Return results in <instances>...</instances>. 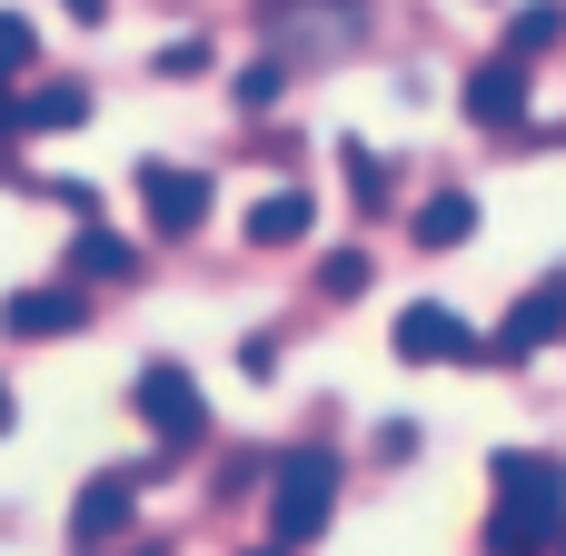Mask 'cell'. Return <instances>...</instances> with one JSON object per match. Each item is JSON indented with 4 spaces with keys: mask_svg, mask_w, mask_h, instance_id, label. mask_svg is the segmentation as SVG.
<instances>
[{
    "mask_svg": "<svg viewBox=\"0 0 566 556\" xmlns=\"http://www.w3.org/2000/svg\"><path fill=\"white\" fill-rule=\"evenodd\" d=\"M497 517H488V547L497 556H537L557 537V497H566V468L547 448H497Z\"/></svg>",
    "mask_w": 566,
    "mask_h": 556,
    "instance_id": "obj_1",
    "label": "cell"
},
{
    "mask_svg": "<svg viewBox=\"0 0 566 556\" xmlns=\"http://www.w3.org/2000/svg\"><path fill=\"white\" fill-rule=\"evenodd\" d=\"M328 507H338V458L328 448H289L269 468V537L279 547H308L328 527Z\"/></svg>",
    "mask_w": 566,
    "mask_h": 556,
    "instance_id": "obj_2",
    "label": "cell"
},
{
    "mask_svg": "<svg viewBox=\"0 0 566 556\" xmlns=\"http://www.w3.org/2000/svg\"><path fill=\"white\" fill-rule=\"evenodd\" d=\"M129 398H139V418H149V438H159L169 458L209 438V398H199V378H189L179 358H159V368H139V388H129Z\"/></svg>",
    "mask_w": 566,
    "mask_h": 556,
    "instance_id": "obj_3",
    "label": "cell"
},
{
    "mask_svg": "<svg viewBox=\"0 0 566 556\" xmlns=\"http://www.w3.org/2000/svg\"><path fill=\"white\" fill-rule=\"evenodd\" d=\"M139 199H149V229H159V239H189V229L209 219V179H199V169H169V159L139 169Z\"/></svg>",
    "mask_w": 566,
    "mask_h": 556,
    "instance_id": "obj_4",
    "label": "cell"
},
{
    "mask_svg": "<svg viewBox=\"0 0 566 556\" xmlns=\"http://www.w3.org/2000/svg\"><path fill=\"white\" fill-rule=\"evenodd\" d=\"M557 328H566V279H547V289H527V298L507 308V328L488 338V358H537Z\"/></svg>",
    "mask_w": 566,
    "mask_h": 556,
    "instance_id": "obj_5",
    "label": "cell"
},
{
    "mask_svg": "<svg viewBox=\"0 0 566 556\" xmlns=\"http://www.w3.org/2000/svg\"><path fill=\"white\" fill-rule=\"evenodd\" d=\"M398 358L408 368H428V358H478V338H468V318L458 308H398Z\"/></svg>",
    "mask_w": 566,
    "mask_h": 556,
    "instance_id": "obj_6",
    "label": "cell"
},
{
    "mask_svg": "<svg viewBox=\"0 0 566 556\" xmlns=\"http://www.w3.org/2000/svg\"><path fill=\"white\" fill-rule=\"evenodd\" d=\"M129 507H139V468H109V478H90V487H80L70 537H80V547H99V537H119V527H129Z\"/></svg>",
    "mask_w": 566,
    "mask_h": 556,
    "instance_id": "obj_7",
    "label": "cell"
},
{
    "mask_svg": "<svg viewBox=\"0 0 566 556\" xmlns=\"http://www.w3.org/2000/svg\"><path fill=\"white\" fill-rule=\"evenodd\" d=\"M468 119H478V129H517V119H527V60H488V70L468 80Z\"/></svg>",
    "mask_w": 566,
    "mask_h": 556,
    "instance_id": "obj_8",
    "label": "cell"
},
{
    "mask_svg": "<svg viewBox=\"0 0 566 556\" xmlns=\"http://www.w3.org/2000/svg\"><path fill=\"white\" fill-rule=\"evenodd\" d=\"M80 318H90V298H80V289H20V298L0 308V328H10V338H60V328H80Z\"/></svg>",
    "mask_w": 566,
    "mask_h": 556,
    "instance_id": "obj_9",
    "label": "cell"
},
{
    "mask_svg": "<svg viewBox=\"0 0 566 556\" xmlns=\"http://www.w3.org/2000/svg\"><path fill=\"white\" fill-rule=\"evenodd\" d=\"M308 219H318V209H308V189H269V199L249 209V249H298V239H308Z\"/></svg>",
    "mask_w": 566,
    "mask_h": 556,
    "instance_id": "obj_10",
    "label": "cell"
},
{
    "mask_svg": "<svg viewBox=\"0 0 566 556\" xmlns=\"http://www.w3.org/2000/svg\"><path fill=\"white\" fill-rule=\"evenodd\" d=\"M408 229H418V249H458V239L478 229V199H468V189H438V199H418Z\"/></svg>",
    "mask_w": 566,
    "mask_h": 556,
    "instance_id": "obj_11",
    "label": "cell"
},
{
    "mask_svg": "<svg viewBox=\"0 0 566 556\" xmlns=\"http://www.w3.org/2000/svg\"><path fill=\"white\" fill-rule=\"evenodd\" d=\"M10 119H30V129H80V119H90V90H80V80H40Z\"/></svg>",
    "mask_w": 566,
    "mask_h": 556,
    "instance_id": "obj_12",
    "label": "cell"
},
{
    "mask_svg": "<svg viewBox=\"0 0 566 556\" xmlns=\"http://www.w3.org/2000/svg\"><path fill=\"white\" fill-rule=\"evenodd\" d=\"M70 269H80V279H129V269H139V249H129L119 229H99V219H90V229L70 239Z\"/></svg>",
    "mask_w": 566,
    "mask_h": 556,
    "instance_id": "obj_13",
    "label": "cell"
},
{
    "mask_svg": "<svg viewBox=\"0 0 566 556\" xmlns=\"http://www.w3.org/2000/svg\"><path fill=\"white\" fill-rule=\"evenodd\" d=\"M557 30H566V10H557V0H527V10L507 20V60H537V50L557 40Z\"/></svg>",
    "mask_w": 566,
    "mask_h": 556,
    "instance_id": "obj_14",
    "label": "cell"
},
{
    "mask_svg": "<svg viewBox=\"0 0 566 556\" xmlns=\"http://www.w3.org/2000/svg\"><path fill=\"white\" fill-rule=\"evenodd\" d=\"M30 60H40V30H30L20 10H0V80H20Z\"/></svg>",
    "mask_w": 566,
    "mask_h": 556,
    "instance_id": "obj_15",
    "label": "cell"
},
{
    "mask_svg": "<svg viewBox=\"0 0 566 556\" xmlns=\"http://www.w3.org/2000/svg\"><path fill=\"white\" fill-rule=\"evenodd\" d=\"M279 90H289V70H279V60H259V70H239V109H269Z\"/></svg>",
    "mask_w": 566,
    "mask_h": 556,
    "instance_id": "obj_16",
    "label": "cell"
},
{
    "mask_svg": "<svg viewBox=\"0 0 566 556\" xmlns=\"http://www.w3.org/2000/svg\"><path fill=\"white\" fill-rule=\"evenodd\" d=\"M318 289H328V298H358V289H368V259H328Z\"/></svg>",
    "mask_w": 566,
    "mask_h": 556,
    "instance_id": "obj_17",
    "label": "cell"
},
{
    "mask_svg": "<svg viewBox=\"0 0 566 556\" xmlns=\"http://www.w3.org/2000/svg\"><path fill=\"white\" fill-rule=\"evenodd\" d=\"M159 70H169V80H189V70H209V50H199V40H169V50H159Z\"/></svg>",
    "mask_w": 566,
    "mask_h": 556,
    "instance_id": "obj_18",
    "label": "cell"
},
{
    "mask_svg": "<svg viewBox=\"0 0 566 556\" xmlns=\"http://www.w3.org/2000/svg\"><path fill=\"white\" fill-rule=\"evenodd\" d=\"M0 428H10V388H0Z\"/></svg>",
    "mask_w": 566,
    "mask_h": 556,
    "instance_id": "obj_19",
    "label": "cell"
},
{
    "mask_svg": "<svg viewBox=\"0 0 566 556\" xmlns=\"http://www.w3.org/2000/svg\"><path fill=\"white\" fill-rule=\"evenodd\" d=\"M547 547H557V556H566V537H547Z\"/></svg>",
    "mask_w": 566,
    "mask_h": 556,
    "instance_id": "obj_20",
    "label": "cell"
},
{
    "mask_svg": "<svg viewBox=\"0 0 566 556\" xmlns=\"http://www.w3.org/2000/svg\"><path fill=\"white\" fill-rule=\"evenodd\" d=\"M259 556H289V547H259Z\"/></svg>",
    "mask_w": 566,
    "mask_h": 556,
    "instance_id": "obj_21",
    "label": "cell"
},
{
    "mask_svg": "<svg viewBox=\"0 0 566 556\" xmlns=\"http://www.w3.org/2000/svg\"><path fill=\"white\" fill-rule=\"evenodd\" d=\"M139 556H159V547H139Z\"/></svg>",
    "mask_w": 566,
    "mask_h": 556,
    "instance_id": "obj_22",
    "label": "cell"
}]
</instances>
